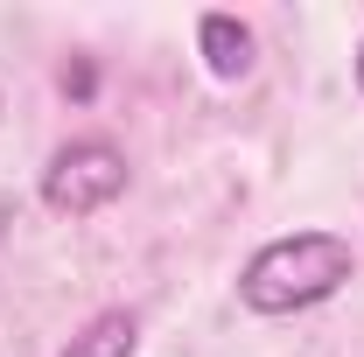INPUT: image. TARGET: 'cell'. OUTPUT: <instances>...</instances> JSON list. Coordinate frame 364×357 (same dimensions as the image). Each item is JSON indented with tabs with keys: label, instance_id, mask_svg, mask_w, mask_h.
<instances>
[{
	"label": "cell",
	"instance_id": "cell-1",
	"mask_svg": "<svg viewBox=\"0 0 364 357\" xmlns=\"http://www.w3.org/2000/svg\"><path fill=\"white\" fill-rule=\"evenodd\" d=\"M350 267H358L350 238H336V231H294V238H273V245H259L245 260L238 294H245L252 315H294V309L329 302L350 280Z\"/></svg>",
	"mask_w": 364,
	"mask_h": 357
},
{
	"label": "cell",
	"instance_id": "cell-2",
	"mask_svg": "<svg viewBox=\"0 0 364 357\" xmlns=\"http://www.w3.org/2000/svg\"><path fill=\"white\" fill-rule=\"evenodd\" d=\"M127 189V154L112 140H63L43 169V203L63 218H91Z\"/></svg>",
	"mask_w": 364,
	"mask_h": 357
},
{
	"label": "cell",
	"instance_id": "cell-3",
	"mask_svg": "<svg viewBox=\"0 0 364 357\" xmlns=\"http://www.w3.org/2000/svg\"><path fill=\"white\" fill-rule=\"evenodd\" d=\"M196 43H203V63L218 78H245L252 70V28L238 14H203L196 21Z\"/></svg>",
	"mask_w": 364,
	"mask_h": 357
},
{
	"label": "cell",
	"instance_id": "cell-4",
	"mask_svg": "<svg viewBox=\"0 0 364 357\" xmlns=\"http://www.w3.org/2000/svg\"><path fill=\"white\" fill-rule=\"evenodd\" d=\"M134 343H140V322L127 309H105V315H91L85 329L70 336L63 357H134Z\"/></svg>",
	"mask_w": 364,
	"mask_h": 357
},
{
	"label": "cell",
	"instance_id": "cell-5",
	"mask_svg": "<svg viewBox=\"0 0 364 357\" xmlns=\"http://www.w3.org/2000/svg\"><path fill=\"white\" fill-rule=\"evenodd\" d=\"M358 85H364V49H358Z\"/></svg>",
	"mask_w": 364,
	"mask_h": 357
},
{
	"label": "cell",
	"instance_id": "cell-6",
	"mask_svg": "<svg viewBox=\"0 0 364 357\" xmlns=\"http://www.w3.org/2000/svg\"><path fill=\"white\" fill-rule=\"evenodd\" d=\"M0 224H7V203H0Z\"/></svg>",
	"mask_w": 364,
	"mask_h": 357
}]
</instances>
